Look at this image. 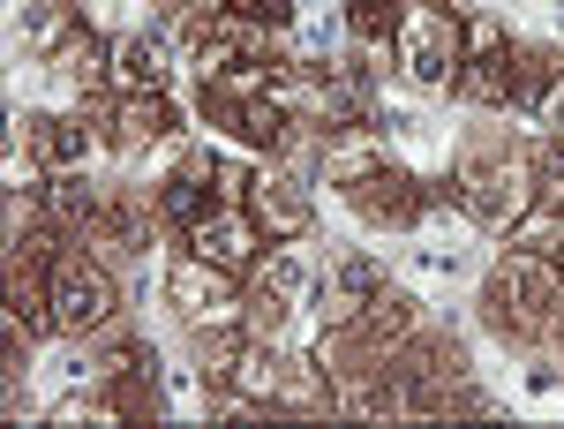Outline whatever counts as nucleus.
I'll list each match as a JSON object with an SVG mask.
<instances>
[{"instance_id":"18","label":"nucleus","mask_w":564,"mask_h":429,"mask_svg":"<svg viewBox=\"0 0 564 429\" xmlns=\"http://www.w3.org/2000/svg\"><path fill=\"white\" fill-rule=\"evenodd\" d=\"M45 68H53V76H68V84H84V90H98V84H113V45H98L84 23H76L68 39L45 53Z\"/></svg>"},{"instance_id":"22","label":"nucleus","mask_w":564,"mask_h":429,"mask_svg":"<svg viewBox=\"0 0 564 429\" xmlns=\"http://www.w3.org/2000/svg\"><path fill=\"white\" fill-rule=\"evenodd\" d=\"M286 309H294V301H279L271 287L241 294V332H249V340H279V332H286Z\"/></svg>"},{"instance_id":"9","label":"nucleus","mask_w":564,"mask_h":429,"mask_svg":"<svg viewBox=\"0 0 564 429\" xmlns=\"http://www.w3.org/2000/svg\"><path fill=\"white\" fill-rule=\"evenodd\" d=\"M347 204L369 218V226H391V234H399V226H422V212L436 204V189H422L406 167H391V159H384L377 173H361V181L347 189Z\"/></svg>"},{"instance_id":"17","label":"nucleus","mask_w":564,"mask_h":429,"mask_svg":"<svg viewBox=\"0 0 564 429\" xmlns=\"http://www.w3.org/2000/svg\"><path fill=\"white\" fill-rule=\"evenodd\" d=\"M354 324H361V340H377L391 354V346H406L414 332H422V301L406 294V287H377V294H369V309H361Z\"/></svg>"},{"instance_id":"12","label":"nucleus","mask_w":564,"mask_h":429,"mask_svg":"<svg viewBox=\"0 0 564 429\" xmlns=\"http://www.w3.org/2000/svg\"><path fill=\"white\" fill-rule=\"evenodd\" d=\"M459 98L481 106V114H497V106H527V84H520V61H512V39H497L489 53H467V68H459Z\"/></svg>"},{"instance_id":"25","label":"nucleus","mask_w":564,"mask_h":429,"mask_svg":"<svg viewBox=\"0 0 564 429\" xmlns=\"http://www.w3.org/2000/svg\"><path fill=\"white\" fill-rule=\"evenodd\" d=\"M550 264H557V271H564V242H557V249H550Z\"/></svg>"},{"instance_id":"21","label":"nucleus","mask_w":564,"mask_h":429,"mask_svg":"<svg viewBox=\"0 0 564 429\" xmlns=\"http://www.w3.org/2000/svg\"><path fill=\"white\" fill-rule=\"evenodd\" d=\"M406 8H414V0H347V31L377 45V39L399 31V15H406Z\"/></svg>"},{"instance_id":"2","label":"nucleus","mask_w":564,"mask_h":429,"mask_svg":"<svg viewBox=\"0 0 564 429\" xmlns=\"http://www.w3.org/2000/svg\"><path fill=\"white\" fill-rule=\"evenodd\" d=\"M444 196L475 218V226L505 234V226L542 196V181H534V159H527V151H512V143H475V151L459 159V173L444 181Z\"/></svg>"},{"instance_id":"23","label":"nucleus","mask_w":564,"mask_h":429,"mask_svg":"<svg viewBox=\"0 0 564 429\" xmlns=\"http://www.w3.org/2000/svg\"><path fill=\"white\" fill-rule=\"evenodd\" d=\"M226 15H249V23H263V31H286L294 23V0H218Z\"/></svg>"},{"instance_id":"1","label":"nucleus","mask_w":564,"mask_h":429,"mask_svg":"<svg viewBox=\"0 0 564 429\" xmlns=\"http://www.w3.org/2000/svg\"><path fill=\"white\" fill-rule=\"evenodd\" d=\"M481 324L512 346H550L564 340V271L550 257H497V271L481 279Z\"/></svg>"},{"instance_id":"3","label":"nucleus","mask_w":564,"mask_h":429,"mask_svg":"<svg viewBox=\"0 0 564 429\" xmlns=\"http://www.w3.org/2000/svg\"><path fill=\"white\" fill-rule=\"evenodd\" d=\"M391 45H399V68L422 90H444V84H459V68H467V15H452L444 0H414L399 15Z\"/></svg>"},{"instance_id":"19","label":"nucleus","mask_w":564,"mask_h":429,"mask_svg":"<svg viewBox=\"0 0 564 429\" xmlns=\"http://www.w3.org/2000/svg\"><path fill=\"white\" fill-rule=\"evenodd\" d=\"M512 61H520V84H527V106L564 76V53L550 39H512Z\"/></svg>"},{"instance_id":"14","label":"nucleus","mask_w":564,"mask_h":429,"mask_svg":"<svg viewBox=\"0 0 564 429\" xmlns=\"http://www.w3.org/2000/svg\"><path fill=\"white\" fill-rule=\"evenodd\" d=\"M384 167V136H377V121L369 129H332L324 136V151H316V181H332V189H354L361 173Z\"/></svg>"},{"instance_id":"16","label":"nucleus","mask_w":564,"mask_h":429,"mask_svg":"<svg viewBox=\"0 0 564 429\" xmlns=\"http://www.w3.org/2000/svg\"><path fill=\"white\" fill-rule=\"evenodd\" d=\"M294 129H302V121H294V106L279 98V84L263 90V98H249V106L234 114V136H241L249 151H263V159H279V151L294 143Z\"/></svg>"},{"instance_id":"7","label":"nucleus","mask_w":564,"mask_h":429,"mask_svg":"<svg viewBox=\"0 0 564 429\" xmlns=\"http://www.w3.org/2000/svg\"><path fill=\"white\" fill-rule=\"evenodd\" d=\"M181 242H188V249H196L204 264L234 271V279H249V271L263 264V242H271V234H263L257 218H249V204H218V212H212V218H196Z\"/></svg>"},{"instance_id":"24","label":"nucleus","mask_w":564,"mask_h":429,"mask_svg":"<svg viewBox=\"0 0 564 429\" xmlns=\"http://www.w3.org/2000/svg\"><path fill=\"white\" fill-rule=\"evenodd\" d=\"M534 114H542V129H550V136L564 143V76H557L550 90H542V98H534Z\"/></svg>"},{"instance_id":"8","label":"nucleus","mask_w":564,"mask_h":429,"mask_svg":"<svg viewBox=\"0 0 564 429\" xmlns=\"http://www.w3.org/2000/svg\"><path fill=\"white\" fill-rule=\"evenodd\" d=\"M98 121L90 114H15V143L53 173H84L90 151H98Z\"/></svg>"},{"instance_id":"11","label":"nucleus","mask_w":564,"mask_h":429,"mask_svg":"<svg viewBox=\"0 0 564 429\" xmlns=\"http://www.w3.org/2000/svg\"><path fill=\"white\" fill-rule=\"evenodd\" d=\"M212 173H218V151L188 143V151L174 159V173H166V181L151 189V204H159V218H166L174 234H188L196 218H212V212H218V189H204Z\"/></svg>"},{"instance_id":"6","label":"nucleus","mask_w":564,"mask_h":429,"mask_svg":"<svg viewBox=\"0 0 564 429\" xmlns=\"http://www.w3.org/2000/svg\"><path fill=\"white\" fill-rule=\"evenodd\" d=\"M90 121L106 129L113 151H151V143H174L181 114L166 90H113V98H90Z\"/></svg>"},{"instance_id":"13","label":"nucleus","mask_w":564,"mask_h":429,"mask_svg":"<svg viewBox=\"0 0 564 429\" xmlns=\"http://www.w3.org/2000/svg\"><path fill=\"white\" fill-rule=\"evenodd\" d=\"M377 287H391L377 257H339V264H332V279H316V309H324V324H354V317L369 309Z\"/></svg>"},{"instance_id":"20","label":"nucleus","mask_w":564,"mask_h":429,"mask_svg":"<svg viewBox=\"0 0 564 429\" xmlns=\"http://www.w3.org/2000/svg\"><path fill=\"white\" fill-rule=\"evenodd\" d=\"M263 287H271V294L279 301H316V279H308V264L294 257V249H263Z\"/></svg>"},{"instance_id":"4","label":"nucleus","mask_w":564,"mask_h":429,"mask_svg":"<svg viewBox=\"0 0 564 429\" xmlns=\"http://www.w3.org/2000/svg\"><path fill=\"white\" fill-rule=\"evenodd\" d=\"M45 287H53V332H68V340H90L98 324L121 317V287L98 257H61L45 271Z\"/></svg>"},{"instance_id":"10","label":"nucleus","mask_w":564,"mask_h":429,"mask_svg":"<svg viewBox=\"0 0 564 429\" xmlns=\"http://www.w3.org/2000/svg\"><path fill=\"white\" fill-rule=\"evenodd\" d=\"M249 218H257L271 242H302L308 226H316V196H308V181L294 167H257V189H249Z\"/></svg>"},{"instance_id":"5","label":"nucleus","mask_w":564,"mask_h":429,"mask_svg":"<svg viewBox=\"0 0 564 429\" xmlns=\"http://www.w3.org/2000/svg\"><path fill=\"white\" fill-rule=\"evenodd\" d=\"M166 301H174L196 332H241V279L218 271V264H204L196 249L166 271Z\"/></svg>"},{"instance_id":"15","label":"nucleus","mask_w":564,"mask_h":429,"mask_svg":"<svg viewBox=\"0 0 564 429\" xmlns=\"http://www.w3.org/2000/svg\"><path fill=\"white\" fill-rule=\"evenodd\" d=\"M166 76H174V45L159 31L113 39V90H166Z\"/></svg>"}]
</instances>
